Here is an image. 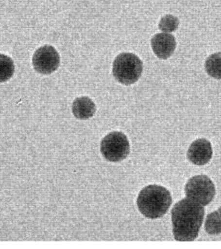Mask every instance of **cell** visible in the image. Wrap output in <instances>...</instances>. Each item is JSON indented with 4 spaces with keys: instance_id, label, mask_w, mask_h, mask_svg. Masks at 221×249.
I'll list each match as a JSON object with an SVG mask.
<instances>
[{
    "instance_id": "cell-1",
    "label": "cell",
    "mask_w": 221,
    "mask_h": 249,
    "mask_svg": "<svg viewBox=\"0 0 221 249\" xmlns=\"http://www.w3.org/2000/svg\"><path fill=\"white\" fill-rule=\"evenodd\" d=\"M204 216V208L189 198L176 203L171 211L174 238L179 242H191L198 236Z\"/></svg>"
},
{
    "instance_id": "cell-12",
    "label": "cell",
    "mask_w": 221,
    "mask_h": 249,
    "mask_svg": "<svg viewBox=\"0 0 221 249\" xmlns=\"http://www.w3.org/2000/svg\"><path fill=\"white\" fill-rule=\"evenodd\" d=\"M205 230L211 235L221 233V218L219 212L215 211L207 215L205 221Z\"/></svg>"
},
{
    "instance_id": "cell-13",
    "label": "cell",
    "mask_w": 221,
    "mask_h": 249,
    "mask_svg": "<svg viewBox=\"0 0 221 249\" xmlns=\"http://www.w3.org/2000/svg\"><path fill=\"white\" fill-rule=\"evenodd\" d=\"M179 21L177 17L168 15L162 18L159 23L160 30L165 33H172L177 30L179 27Z\"/></svg>"
},
{
    "instance_id": "cell-4",
    "label": "cell",
    "mask_w": 221,
    "mask_h": 249,
    "mask_svg": "<svg viewBox=\"0 0 221 249\" xmlns=\"http://www.w3.org/2000/svg\"><path fill=\"white\" fill-rule=\"evenodd\" d=\"M185 194L187 198L204 207L214 199L216 187L208 176H196L187 181Z\"/></svg>"
},
{
    "instance_id": "cell-2",
    "label": "cell",
    "mask_w": 221,
    "mask_h": 249,
    "mask_svg": "<svg viewBox=\"0 0 221 249\" xmlns=\"http://www.w3.org/2000/svg\"><path fill=\"white\" fill-rule=\"evenodd\" d=\"M172 203L171 194L158 185H149L140 191L137 199L138 210L144 216L157 219L163 216Z\"/></svg>"
},
{
    "instance_id": "cell-8",
    "label": "cell",
    "mask_w": 221,
    "mask_h": 249,
    "mask_svg": "<svg viewBox=\"0 0 221 249\" xmlns=\"http://www.w3.org/2000/svg\"><path fill=\"white\" fill-rule=\"evenodd\" d=\"M152 47L157 57L166 60L172 55L176 48L175 37L168 33H159L152 39Z\"/></svg>"
},
{
    "instance_id": "cell-3",
    "label": "cell",
    "mask_w": 221,
    "mask_h": 249,
    "mask_svg": "<svg viewBox=\"0 0 221 249\" xmlns=\"http://www.w3.org/2000/svg\"><path fill=\"white\" fill-rule=\"evenodd\" d=\"M142 70L143 64L138 56L130 53H124L115 58L113 74L117 81L125 85H130L139 79Z\"/></svg>"
},
{
    "instance_id": "cell-11",
    "label": "cell",
    "mask_w": 221,
    "mask_h": 249,
    "mask_svg": "<svg viewBox=\"0 0 221 249\" xmlns=\"http://www.w3.org/2000/svg\"><path fill=\"white\" fill-rule=\"evenodd\" d=\"M15 72L13 60L5 54H0V82L7 81Z\"/></svg>"
},
{
    "instance_id": "cell-14",
    "label": "cell",
    "mask_w": 221,
    "mask_h": 249,
    "mask_svg": "<svg viewBox=\"0 0 221 249\" xmlns=\"http://www.w3.org/2000/svg\"><path fill=\"white\" fill-rule=\"evenodd\" d=\"M219 213H220V215L221 218V207L219 209Z\"/></svg>"
},
{
    "instance_id": "cell-9",
    "label": "cell",
    "mask_w": 221,
    "mask_h": 249,
    "mask_svg": "<svg viewBox=\"0 0 221 249\" xmlns=\"http://www.w3.org/2000/svg\"><path fill=\"white\" fill-rule=\"evenodd\" d=\"M72 110L76 118L85 120V119L91 118L95 114L96 106L89 98L87 97L77 98L73 102Z\"/></svg>"
},
{
    "instance_id": "cell-10",
    "label": "cell",
    "mask_w": 221,
    "mask_h": 249,
    "mask_svg": "<svg viewBox=\"0 0 221 249\" xmlns=\"http://www.w3.org/2000/svg\"><path fill=\"white\" fill-rule=\"evenodd\" d=\"M207 73L216 79H221V53H214L205 63Z\"/></svg>"
},
{
    "instance_id": "cell-7",
    "label": "cell",
    "mask_w": 221,
    "mask_h": 249,
    "mask_svg": "<svg viewBox=\"0 0 221 249\" xmlns=\"http://www.w3.org/2000/svg\"><path fill=\"white\" fill-rule=\"evenodd\" d=\"M212 154V147L210 141L206 139H199L189 146L187 156L193 164L203 166L210 161Z\"/></svg>"
},
{
    "instance_id": "cell-6",
    "label": "cell",
    "mask_w": 221,
    "mask_h": 249,
    "mask_svg": "<svg viewBox=\"0 0 221 249\" xmlns=\"http://www.w3.org/2000/svg\"><path fill=\"white\" fill-rule=\"evenodd\" d=\"M33 64L34 70L39 73H52L59 67V54L52 46H43L34 53Z\"/></svg>"
},
{
    "instance_id": "cell-5",
    "label": "cell",
    "mask_w": 221,
    "mask_h": 249,
    "mask_svg": "<svg viewBox=\"0 0 221 249\" xmlns=\"http://www.w3.org/2000/svg\"><path fill=\"white\" fill-rule=\"evenodd\" d=\"M102 154L107 160L119 162L130 153V143L124 133L113 131L106 135L101 142Z\"/></svg>"
}]
</instances>
